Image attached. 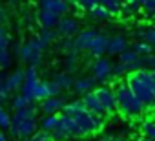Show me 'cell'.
Segmentation results:
<instances>
[{"instance_id":"obj_1","label":"cell","mask_w":155,"mask_h":141,"mask_svg":"<svg viewBox=\"0 0 155 141\" xmlns=\"http://www.w3.org/2000/svg\"><path fill=\"white\" fill-rule=\"evenodd\" d=\"M126 86L144 105V108L148 112L153 108V103H155V74H153V70H139V72L128 74Z\"/></svg>"},{"instance_id":"obj_2","label":"cell","mask_w":155,"mask_h":141,"mask_svg":"<svg viewBox=\"0 0 155 141\" xmlns=\"http://www.w3.org/2000/svg\"><path fill=\"white\" fill-rule=\"evenodd\" d=\"M9 134L17 139H28L31 137L37 130H38V121H37V108L26 106L20 110H15V114L11 115V123H9Z\"/></svg>"},{"instance_id":"obj_3","label":"cell","mask_w":155,"mask_h":141,"mask_svg":"<svg viewBox=\"0 0 155 141\" xmlns=\"http://www.w3.org/2000/svg\"><path fill=\"white\" fill-rule=\"evenodd\" d=\"M115 101H117V112H120L128 119H142V115L148 112L144 105L131 94V90L126 86V83H119L115 88Z\"/></svg>"},{"instance_id":"obj_4","label":"cell","mask_w":155,"mask_h":141,"mask_svg":"<svg viewBox=\"0 0 155 141\" xmlns=\"http://www.w3.org/2000/svg\"><path fill=\"white\" fill-rule=\"evenodd\" d=\"M46 48H48V44L37 35V37H33V39H31L29 42H26V44H18L17 55L20 57L22 62H28L29 66H37V68H38V64H40L42 59H44Z\"/></svg>"},{"instance_id":"obj_5","label":"cell","mask_w":155,"mask_h":141,"mask_svg":"<svg viewBox=\"0 0 155 141\" xmlns=\"http://www.w3.org/2000/svg\"><path fill=\"white\" fill-rule=\"evenodd\" d=\"M79 31H81V22H79V19L69 17V15L60 17L58 22H57V26H55V33H57L58 37H62V39H66V37L73 39Z\"/></svg>"},{"instance_id":"obj_6","label":"cell","mask_w":155,"mask_h":141,"mask_svg":"<svg viewBox=\"0 0 155 141\" xmlns=\"http://www.w3.org/2000/svg\"><path fill=\"white\" fill-rule=\"evenodd\" d=\"M102 110H104V115H113L117 112V101H115V92L113 88H108V86H99L93 90Z\"/></svg>"},{"instance_id":"obj_7","label":"cell","mask_w":155,"mask_h":141,"mask_svg":"<svg viewBox=\"0 0 155 141\" xmlns=\"http://www.w3.org/2000/svg\"><path fill=\"white\" fill-rule=\"evenodd\" d=\"M111 66L113 62L106 57H99L91 62V77L97 83H108V79L111 77Z\"/></svg>"},{"instance_id":"obj_8","label":"cell","mask_w":155,"mask_h":141,"mask_svg":"<svg viewBox=\"0 0 155 141\" xmlns=\"http://www.w3.org/2000/svg\"><path fill=\"white\" fill-rule=\"evenodd\" d=\"M38 8L42 11H49L57 17H64L69 13L71 4L68 0H38Z\"/></svg>"},{"instance_id":"obj_9","label":"cell","mask_w":155,"mask_h":141,"mask_svg":"<svg viewBox=\"0 0 155 141\" xmlns=\"http://www.w3.org/2000/svg\"><path fill=\"white\" fill-rule=\"evenodd\" d=\"M130 48V40L124 35H113L108 37V46H106V53L108 55H120L122 51H126Z\"/></svg>"},{"instance_id":"obj_10","label":"cell","mask_w":155,"mask_h":141,"mask_svg":"<svg viewBox=\"0 0 155 141\" xmlns=\"http://www.w3.org/2000/svg\"><path fill=\"white\" fill-rule=\"evenodd\" d=\"M64 99L60 95H55V97H46L40 101V110L46 114V115H57L62 112V106H64Z\"/></svg>"},{"instance_id":"obj_11","label":"cell","mask_w":155,"mask_h":141,"mask_svg":"<svg viewBox=\"0 0 155 141\" xmlns=\"http://www.w3.org/2000/svg\"><path fill=\"white\" fill-rule=\"evenodd\" d=\"M97 33H99V31H97V29H91V28L79 31V33H77V37L73 39V46H75V50L79 51V53H81V51H86L88 46L91 44V40H93V37H95Z\"/></svg>"},{"instance_id":"obj_12","label":"cell","mask_w":155,"mask_h":141,"mask_svg":"<svg viewBox=\"0 0 155 141\" xmlns=\"http://www.w3.org/2000/svg\"><path fill=\"white\" fill-rule=\"evenodd\" d=\"M106 46H108V35L97 33V35L93 37V40H91V44L88 46L86 51H88L93 59H99V57H102V55L106 53Z\"/></svg>"},{"instance_id":"obj_13","label":"cell","mask_w":155,"mask_h":141,"mask_svg":"<svg viewBox=\"0 0 155 141\" xmlns=\"http://www.w3.org/2000/svg\"><path fill=\"white\" fill-rule=\"evenodd\" d=\"M81 103L84 105V108L88 112H91L95 115H104V110H102V106H101V103H99V99H97V95H95L93 90L88 92V94H84L82 99H81Z\"/></svg>"},{"instance_id":"obj_14","label":"cell","mask_w":155,"mask_h":141,"mask_svg":"<svg viewBox=\"0 0 155 141\" xmlns=\"http://www.w3.org/2000/svg\"><path fill=\"white\" fill-rule=\"evenodd\" d=\"M4 84H6V88H8V92H9V94H11V92L20 90V88H22V84H24V70H15V72L8 74V75H6Z\"/></svg>"},{"instance_id":"obj_15","label":"cell","mask_w":155,"mask_h":141,"mask_svg":"<svg viewBox=\"0 0 155 141\" xmlns=\"http://www.w3.org/2000/svg\"><path fill=\"white\" fill-rule=\"evenodd\" d=\"M95 84H97V81L91 75H84V77H79V79L73 81V90L79 95H84V94L95 90Z\"/></svg>"},{"instance_id":"obj_16","label":"cell","mask_w":155,"mask_h":141,"mask_svg":"<svg viewBox=\"0 0 155 141\" xmlns=\"http://www.w3.org/2000/svg\"><path fill=\"white\" fill-rule=\"evenodd\" d=\"M58 19H60V17H57V15H53V13H49V11L38 9V13H37V20H38V24L42 26V29H55Z\"/></svg>"},{"instance_id":"obj_17","label":"cell","mask_w":155,"mask_h":141,"mask_svg":"<svg viewBox=\"0 0 155 141\" xmlns=\"http://www.w3.org/2000/svg\"><path fill=\"white\" fill-rule=\"evenodd\" d=\"M140 137L146 141H155V121L151 117L140 119Z\"/></svg>"},{"instance_id":"obj_18","label":"cell","mask_w":155,"mask_h":141,"mask_svg":"<svg viewBox=\"0 0 155 141\" xmlns=\"http://www.w3.org/2000/svg\"><path fill=\"white\" fill-rule=\"evenodd\" d=\"M140 13V4L137 2V0H128V2L120 4V11L119 15H122L124 19H130V17H135Z\"/></svg>"},{"instance_id":"obj_19","label":"cell","mask_w":155,"mask_h":141,"mask_svg":"<svg viewBox=\"0 0 155 141\" xmlns=\"http://www.w3.org/2000/svg\"><path fill=\"white\" fill-rule=\"evenodd\" d=\"M51 81H53L60 90H71L75 79H73V75H69V74H66V72H60V74H55Z\"/></svg>"},{"instance_id":"obj_20","label":"cell","mask_w":155,"mask_h":141,"mask_svg":"<svg viewBox=\"0 0 155 141\" xmlns=\"http://www.w3.org/2000/svg\"><path fill=\"white\" fill-rule=\"evenodd\" d=\"M135 37H137V40L146 42L150 46L155 44V29L153 28H140V29L135 31Z\"/></svg>"},{"instance_id":"obj_21","label":"cell","mask_w":155,"mask_h":141,"mask_svg":"<svg viewBox=\"0 0 155 141\" xmlns=\"http://www.w3.org/2000/svg\"><path fill=\"white\" fill-rule=\"evenodd\" d=\"M64 72L66 74H73L75 72V70L77 68H79V53H77V51H71V53H68L66 55V60H64Z\"/></svg>"},{"instance_id":"obj_22","label":"cell","mask_w":155,"mask_h":141,"mask_svg":"<svg viewBox=\"0 0 155 141\" xmlns=\"http://www.w3.org/2000/svg\"><path fill=\"white\" fill-rule=\"evenodd\" d=\"M97 6H102L110 15H119L120 11V2L119 0H95Z\"/></svg>"},{"instance_id":"obj_23","label":"cell","mask_w":155,"mask_h":141,"mask_svg":"<svg viewBox=\"0 0 155 141\" xmlns=\"http://www.w3.org/2000/svg\"><path fill=\"white\" fill-rule=\"evenodd\" d=\"M13 66V53L8 50H0V72H6Z\"/></svg>"},{"instance_id":"obj_24","label":"cell","mask_w":155,"mask_h":141,"mask_svg":"<svg viewBox=\"0 0 155 141\" xmlns=\"http://www.w3.org/2000/svg\"><path fill=\"white\" fill-rule=\"evenodd\" d=\"M90 17H91L93 20H110V19H111V15H110L102 6L91 8V9H90Z\"/></svg>"},{"instance_id":"obj_25","label":"cell","mask_w":155,"mask_h":141,"mask_svg":"<svg viewBox=\"0 0 155 141\" xmlns=\"http://www.w3.org/2000/svg\"><path fill=\"white\" fill-rule=\"evenodd\" d=\"M57 50L60 51V53H71V51H77L75 50V46H73V39H69V37H66V39H62L60 42H58V46H57ZM79 53V51H77Z\"/></svg>"},{"instance_id":"obj_26","label":"cell","mask_w":155,"mask_h":141,"mask_svg":"<svg viewBox=\"0 0 155 141\" xmlns=\"http://www.w3.org/2000/svg\"><path fill=\"white\" fill-rule=\"evenodd\" d=\"M131 50L137 53V55H151V51H153V48L150 46V44H146V42H140V40H137L133 46H131Z\"/></svg>"},{"instance_id":"obj_27","label":"cell","mask_w":155,"mask_h":141,"mask_svg":"<svg viewBox=\"0 0 155 141\" xmlns=\"http://www.w3.org/2000/svg\"><path fill=\"white\" fill-rule=\"evenodd\" d=\"M137 57H139V55H137L131 48H128L126 51H122V53L119 55V62L124 64V66H128V64H131L133 60H137Z\"/></svg>"},{"instance_id":"obj_28","label":"cell","mask_w":155,"mask_h":141,"mask_svg":"<svg viewBox=\"0 0 155 141\" xmlns=\"http://www.w3.org/2000/svg\"><path fill=\"white\" fill-rule=\"evenodd\" d=\"M11 44V35L6 26H0V50H8Z\"/></svg>"},{"instance_id":"obj_29","label":"cell","mask_w":155,"mask_h":141,"mask_svg":"<svg viewBox=\"0 0 155 141\" xmlns=\"http://www.w3.org/2000/svg\"><path fill=\"white\" fill-rule=\"evenodd\" d=\"M6 75H8L6 72H0V105L8 103V99H9V92H8V88H6V84H4Z\"/></svg>"},{"instance_id":"obj_30","label":"cell","mask_w":155,"mask_h":141,"mask_svg":"<svg viewBox=\"0 0 155 141\" xmlns=\"http://www.w3.org/2000/svg\"><path fill=\"white\" fill-rule=\"evenodd\" d=\"M33 103L26 97V95H22V94H18V95H15L13 97V108L15 110H20V108H26V106H31Z\"/></svg>"},{"instance_id":"obj_31","label":"cell","mask_w":155,"mask_h":141,"mask_svg":"<svg viewBox=\"0 0 155 141\" xmlns=\"http://www.w3.org/2000/svg\"><path fill=\"white\" fill-rule=\"evenodd\" d=\"M140 11H142L148 19H151V17L155 15V0H144V2L140 4Z\"/></svg>"},{"instance_id":"obj_32","label":"cell","mask_w":155,"mask_h":141,"mask_svg":"<svg viewBox=\"0 0 155 141\" xmlns=\"http://www.w3.org/2000/svg\"><path fill=\"white\" fill-rule=\"evenodd\" d=\"M38 37H40V39H42V40H44V42H46L48 46H49L51 42H55V40L58 39V35L55 33V29H42V31L38 33Z\"/></svg>"},{"instance_id":"obj_33","label":"cell","mask_w":155,"mask_h":141,"mask_svg":"<svg viewBox=\"0 0 155 141\" xmlns=\"http://www.w3.org/2000/svg\"><path fill=\"white\" fill-rule=\"evenodd\" d=\"M9 123H11V114H9V110L4 108V106H0V128H8Z\"/></svg>"},{"instance_id":"obj_34","label":"cell","mask_w":155,"mask_h":141,"mask_svg":"<svg viewBox=\"0 0 155 141\" xmlns=\"http://www.w3.org/2000/svg\"><path fill=\"white\" fill-rule=\"evenodd\" d=\"M18 141H57V139H53L48 132H35L31 137H28V139H18Z\"/></svg>"},{"instance_id":"obj_35","label":"cell","mask_w":155,"mask_h":141,"mask_svg":"<svg viewBox=\"0 0 155 141\" xmlns=\"http://www.w3.org/2000/svg\"><path fill=\"white\" fill-rule=\"evenodd\" d=\"M111 75H115V77H122V75H128V72H126L124 64H120V62L113 64V66H111Z\"/></svg>"},{"instance_id":"obj_36","label":"cell","mask_w":155,"mask_h":141,"mask_svg":"<svg viewBox=\"0 0 155 141\" xmlns=\"http://www.w3.org/2000/svg\"><path fill=\"white\" fill-rule=\"evenodd\" d=\"M75 4L79 6L81 9H84V11H90L91 8L97 6V4H95V0H75Z\"/></svg>"},{"instance_id":"obj_37","label":"cell","mask_w":155,"mask_h":141,"mask_svg":"<svg viewBox=\"0 0 155 141\" xmlns=\"http://www.w3.org/2000/svg\"><path fill=\"white\" fill-rule=\"evenodd\" d=\"M6 22H8V13L4 8H0V26H4Z\"/></svg>"},{"instance_id":"obj_38","label":"cell","mask_w":155,"mask_h":141,"mask_svg":"<svg viewBox=\"0 0 155 141\" xmlns=\"http://www.w3.org/2000/svg\"><path fill=\"white\" fill-rule=\"evenodd\" d=\"M102 141H124V139H120V137H113V136H106Z\"/></svg>"},{"instance_id":"obj_39","label":"cell","mask_w":155,"mask_h":141,"mask_svg":"<svg viewBox=\"0 0 155 141\" xmlns=\"http://www.w3.org/2000/svg\"><path fill=\"white\" fill-rule=\"evenodd\" d=\"M0 141H8V137H6V134H4V132H0Z\"/></svg>"},{"instance_id":"obj_40","label":"cell","mask_w":155,"mask_h":141,"mask_svg":"<svg viewBox=\"0 0 155 141\" xmlns=\"http://www.w3.org/2000/svg\"><path fill=\"white\" fill-rule=\"evenodd\" d=\"M8 2H9V4H13V6H15V4H18V2H20V0H8Z\"/></svg>"},{"instance_id":"obj_41","label":"cell","mask_w":155,"mask_h":141,"mask_svg":"<svg viewBox=\"0 0 155 141\" xmlns=\"http://www.w3.org/2000/svg\"><path fill=\"white\" fill-rule=\"evenodd\" d=\"M131 141H146V139H142V137H135V139H131Z\"/></svg>"},{"instance_id":"obj_42","label":"cell","mask_w":155,"mask_h":141,"mask_svg":"<svg viewBox=\"0 0 155 141\" xmlns=\"http://www.w3.org/2000/svg\"><path fill=\"white\" fill-rule=\"evenodd\" d=\"M119 2H120V4H124V2H128V0H119Z\"/></svg>"},{"instance_id":"obj_43","label":"cell","mask_w":155,"mask_h":141,"mask_svg":"<svg viewBox=\"0 0 155 141\" xmlns=\"http://www.w3.org/2000/svg\"><path fill=\"white\" fill-rule=\"evenodd\" d=\"M137 2H139V4H142V2H144V0H137Z\"/></svg>"},{"instance_id":"obj_44","label":"cell","mask_w":155,"mask_h":141,"mask_svg":"<svg viewBox=\"0 0 155 141\" xmlns=\"http://www.w3.org/2000/svg\"><path fill=\"white\" fill-rule=\"evenodd\" d=\"M68 2H69V4H71V2H75V0H68Z\"/></svg>"}]
</instances>
